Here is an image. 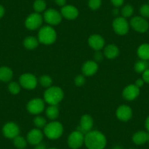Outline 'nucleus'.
I'll list each match as a JSON object with an SVG mask.
<instances>
[{"mask_svg": "<svg viewBox=\"0 0 149 149\" xmlns=\"http://www.w3.org/2000/svg\"><path fill=\"white\" fill-rule=\"evenodd\" d=\"M64 128L61 123L58 121H51L44 127V134L50 140L58 139L63 134Z\"/></svg>", "mask_w": 149, "mask_h": 149, "instance_id": "4", "label": "nucleus"}, {"mask_svg": "<svg viewBox=\"0 0 149 149\" xmlns=\"http://www.w3.org/2000/svg\"><path fill=\"white\" fill-rule=\"evenodd\" d=\"M43 21L42 15L38 13H34L29 15L25 21V26L28 29L36 30L41 26Z\"/></svg>", "mask_w": 149, "mask_h": 149, "instance_id": "7", "label": "nucleus"}, {"mask_svg": "<svg viewBox=\"0 0 149 149\" xmlns=\"http://www.w3.org/2000/svg\"><path fill=\"white\" fill-rule=\"evenodd\" d=\"M34 124L37 128H43L46 125V120L40 116H37L34 118Z\"/></svg>", "mask_w": 149, "mask_h": 149, "instance_id": "32", "label": "nucleus"}, {"mask_svg": "<svg viewBox=\"0 0 149 149\" xmlns=\"http://www.w3.org/2000/svg\"><path fill=\"white\" fill-rule=\"evenodd\" d=\"M8 90L13 94H18L21 91V85L16 82H11L8 85Z\"/></svg>", "mask_w": 149, "mask_h": 149, "instance_id": "30", "label": "nucleus"}, {"mask_svg": "<svg viewBox=\"0 0 149 149\" xmlns=\"http://www.w3.org/2000/svg\"><path fill=\"white\" fill-rule=\"evenodd\" d=\"M113 28L114 31L118 35H125L128 33L130 25L128 21L124 17H118L113 22Z\"/></svg>", "mask_w": 149, "mask_h": 149, "instance_id": "6", "label": "nucleus"}, {"mask_svg": "<svg viewBox=\"0 0 149 149\" xmlns=\"http://www.w3.org/2000/svg\"><path fill=\"white\" fill-rule=\"evenodd\" d=\"M43 19L50 25H58L61 23L62 15L55 9H48L44 13Z\"/></svg>", "mask_w": 149, "mask_h": 149, "instance_id": "10", "label": "nucleus"}, {"mask_svg": "<svg viewBox=\"0 0 149 149\" xmlns=\"http://www.w3.org/2000/svg\"><path fill=\"white\" fill-rule=\"evenodd\" d=\"M149 64L146 60H140L137 61L134 64V70L138 73H143L146 71L147 69H148Z\"/></svg>", "mask_w": 149, "mask_h": 149, "instance_id": "27", "label": "nucleus"}, {"mask_svg": "<svg viewBox=\"0 0 149 149\" xmlns=\"http://www.w3.org/2000/svg\"><path fill=\"white\" fill-rule=\"evenodd\" d=\"M94 58L97 61H100L102 59V54L100 52V51H97L95 53V55H94Z\"/></svg>", "mask_w": 149, "mask_h": 149, "instance_id": "38", "label": "nucleus"}, {"mask_svg": "<svg viewBox=\"0 0 149 149\" xmlns=\"http://www.w3.org/2000/svg\"><path fill=\"white\" fill-rule=\"evenodd\" d=\"M98 70V64L96 61H87L82 67L83 74L86 76H92Z\"/></svg>", "mask_w": 149, "mask_h": 149, "instance_id": "19", "label": "nucleus"}, {"mask_svg": "<svg viewBox=\"0 0 149 149\" xmlns=\"http://www.w3.org/2000/svg\"><path fill=\"white\" fill-rule=\"evenodd\" d=\"M140 13L143 18H149V4H146L140 7Z\"/></svg>", "mask_w": 149, "mask_h": 149, "instance_id": "34", "label": "nucleus"}, {"mask_svg": "<svg viewBox=\"0 0 149 149\" xmlns=\"http://www.w3.org/2000/svg\"><path fill=\"white\" fill-rule=\"evenodd\" d=\"M88 45L95 51H100L104 45V40L99 34H93L88 38Z\"/></svg>", "mask_w": 149, "mask_h": 149, "instance_id": "18", "label": "nucleus"}, {"mask_svg": "<svg viewBox=\"0 0 149 149\" xmlns=\"http://www.w3.org/2000/svg\"><path fill=\"white\" fill-rule=\"evenodd\" d=\"M142 78H143V80L144 81L145 83L149 84V68L147 69L145 72H143Z\"/></svg>", "mask_w": 149, "mask_h": 149, "instance_id": "36", "label": "nucleus"}, {"mask_svg": "<svg viewBox=\"0 0 149 149\" xmlns=\"http://www.w3.org/2000/svg\"><path fill=\"white\" fill-rule=\"evenodd\" d=\"M34 10L36 13H41L44 11L46 8V3L44 0H36L33 5Z\"/></svg>", "mask_w": 149, "mask_h": 149, "instance_id": "28", "label": "nucleus"}, {"mask_svg": "<svg viewBox=\"0 0 149 149\" xmlns=\"http://www.w3.org/2000/svg\"><path fill=\"white\" fill-rule=\"evenodd\" d=\"M56 3L58 5V6L64 7L65 6L66 2H67V0H55Z\"/></svg>", "mask_w": 149, "mask_h": 149, "instance_id": "40", "label": "nucleus"}, {"mask_svg": "<svg viewBox=\"0 0 149 149\" xmlns=\"http://www.w3.org/2000/svg\"><path fill=\"white\" fill-rule=\"evenodd\" d=\"M116 116L122 121H127L132 116V110L130 106L121 105L116 110Z\"/></svg>", "mask_w": 149, "mask_h": 149, "instance_id": "16", "label": "nucleus"}, {"mask_svg": "<svg viewBox=\"0 0 149 149\" xmlns=\"http://www.w3.org/2000/svg\"><path fill=\"white\" fill-rule=\"evenodd\" d=\"M59 111L56 105H50L46 109V116L49 119L54 120L58 118Z\"/></svg>", "mask_w": 149, "mask_h": 149, "instance_id": "25", "label": "nucleus"}, {"mask_svg": "<svg viewBox=\"0 0 149 149\" xmlns=\"http://www.w3.org/2000/svg\"><path fill=\"white\" fill-rule=\"evenodd\" d=\"M85 78H84V75H81V74H79V75H78L76 78H74V84L78 86H82L85 84Z\"/></svg>", "mask_w": 149, "mask_h": 149, "instance_id": "35", "label": "nucleus"}, {"mask_svg": "<svg viewBox=\"0 0 149 149\" xmlns=\"http://www.w3.org/2000/svg\"><path fill=\"white\" fill-rule=\"evenodd\" d=\"M5 13V10L2 5H0V18H2Z\"/></svg>", "mask_w": 149, "mask_h": 149, "instance_id": "42", "label": "nucleus"}, {"mask_svg": "<svg viewBox=\"0 0 149 149\" xmlns=\"http://www.w3.org/2000/svg\"><path fill=\"white\" fill-rule=\"evenodd\" d=\"M27 140L21 136H17L13 139V145L16 148L24 149L27 146Z\"/></svg>", "mask_w": 149, "mask_h": 149, "instance_id": "26", "label": "nucleus"}, {"mask_svg": "<svg viewBox=\"0 0 149 149\" xmlns=\"http://www.w3.org/2000/svg\"><path fill=\"white\" fill-rule=\"evenodd\" d=\"M40 83L45 88H49L52 85L53 81L51 77L44 74V75L41 76L40 78Z\"/></svg>", "mask_w": 149, "mask_h": 149, "instance_id": "29", "label": "nucleus"}, {"mask_svg": "<svg viewBox=\"0 0 149 149\" xmlns=\"http://www.w3.org/2000/svg\"><path fill=\"white\" fill-rule=\"evenodd\" d=\"M133 13H134V9H133V7L130 5H125L121 10V14L123 17L125 18L132 16Z\"/></svg>", "mask_w": 149, "mask_h": 149, "instance_id": "31", "label": "nucleus"}, {"mask_svg": "<svg viewBox=\"0 0 149 149\" xmlns=\"http://www.w3.org/2000/svg\"><path fill=\"white\" fill-rule=\"evenodd\" d=\"M39 45V40L36 37L29 36L26 37L24 41V45L26 48L29 50H32L37 48Z\"/></svg>", "mask_w": 149, "mask_h": 149, "instance_id": "24", "label": "nucleus"}, {"mask_svg": "<svg viewBox=\"0 0 149 149\" xmlns=\"http://www.w3.org/2000/svg\"><path fill=\"white\" fill-rule=\"evenodd\" d=\"M93 125H94V121H93L92 117L88 114H85L81 117V124L77 130L82 132L83 134H86L87 132L91 131Z\"/></svg>", "mask_w": 149, "mask_h": 149, "instance_id": "13", "label": "nucleus"}, {"mask_svg": "<svg viewBox=\"0 0 149 149\" xmlns=\"http://www.w3.org/2000/svg\"><path fill=\"white\" fill-rule=\"evenodd\" d=\"M102 5L101 0H88V6L93 10L99 9Z\"/></svg>", "mask_w": 149, "mask_h": 149, "instance_id": "33", "label": "nucleus"}, {"mask_svg": "<svg viewBox=\"0 0 149 149\" xmlns=\"http://www.w3.org/2000/svg\"><path fill=\"white\" fill-rule=\"evenodd\" d=\"M43 139V133L40 130V129H33L29 132L26 136V140L29 144L36 146L42 143Z\"/></svg>", "mask_w": 149, "mask_h": 149, "instance_id": "14", "label": "nucleus"}, {"mask_svg": "<svg viewBox=\"0 0 149 149\" xmlns=\"http://www.w3.org/2000/svg\"><path fill=\"white\" fill-rule=\"evenodd\" d=\"M146 128L149 132V116L146 120Z\"/></svg>", "mask_w": 149, "mask_h": 149, "instance_id": "43", "label": "nucleus"}, {"mask_svg": "<svg viewBox=\"0 0 149 149\" xmlns=\"http://www.w3.org/2000/svg\"><path fill=\"white\" fill-rule=\"evenodd\" d=\"M64 98L62 89L57 86H51L44 93V100L50 105H56Z\"/></svg>", "mask_w": 149, "mask_h": 149, "instance_id": "2", "label": "nucleus"}, {"mask_svg": "<svg viewBox=\"0 0 149 149\" xmlns=\"http://www.w3.org/2000/svg\"><path fill=\"white\" fill-rule=\"evenodd\" d=\"M148 142L149 143V134H148Z\"/></svg>", "mask_w": 149, "mask_h": 149, "instance_id": "46", "label": "nucleus"}, {"mask_svg": "<svg viewBox=\"0 0 149 149\" xmlns=\"http://www.w3.org/2000/svg\"><path fill=\"white\" fill-rule=\"evenodd\" d=\"M137 56L142 60H149V44L143 43L139 46L137 51Z\"/></svg>", "mask_w": 149, "mask_h": 149, "instance_id": "23", "label": "nucleus"}, {"mask_svg": "<svg viewBox=\"0 0 149 149\" xmlns=\"http://www.w3.org/2000/svg\"><path fill=\"white\" fill-rule=\"evenodd\" d=\"M2 133L7 138L14 139L19 135L20 128L15 123L8 122L2 127Z\"/></svg>", "mask_w": 149, "mask_h": 149, "instance_id": "12", "label": "nucleus"}, {"mask_svg": "<svg viewBox=\"0 0 149 149\" xmlns=\"http://www.w3.org/2000/svg\"><path fill=\"white\" fill-rule=\"evenodd\" d=\"M13 76L12 70L8 67H0V81L2 82H9Z\"/></svg>", "mask_w": 149, "mask_h": 149, "instance_id": "22", "label": "nucleus"}, {"mask_svg": "<svg viewBox=\"0 0 149 149\" xmlns=\"http://www.w3.org/2000/svg\"><path fill=\"white\" fill-rule=\"evenodd\" d=\"M104 54L106 58L113 59L116 58L119 54V49L114 44H110L107 45L104 50Z\"/></svg>", "mask_w": 149, "mask_h": 149, "instance_id": "20", "label": "nucleus"}, {"mask_svg": "<svg viewBox=\"0 0 149 149\" xmlns=\"http://www.w3.org/2000/svg\"><path fill=\"white\" fill-rule=\"evenodd\" d=\"M130 149H134V148H130Z\"/></svg>", "mask_w": 149, "mask_h": 149, "instance_id": "48", "label": "nucleus"}, {"mask_svg": "<svg viewBox=\"0 0 149 149\" xmlns=\"http://www.w3.org/2000/svg\"><path fill=\"white\" fill-rule=\"evenodd\" d=\"M144 83L145 82L143 80V78H139V79H137V81H136L134 85H135L136 86L138 87V88H141V87L144 85Z\"/></svg>", "mask_w": 149, "mask_h": 149, "instance_id": "39", "label": "nucleus"}, {"mask_svg": "<svg viewBox=\"0 0 149 149\" xmlns=\"http://www.w3.org/2000/svg\"><path fill=\"white\" fill-rule=\"evenodd\" d=\"M85 134L78 130L74 131L69 135L67 143L72 149H78L84 144Z\"/></svg>", "mask_w": 149, "mask_h": 149, "instance_id": "5", "label": "nucleus"}, {"mask_svg": "<svg viewBox=\"0 0 149 149\" xmlns=\"http://www.w3.org/2000/svg\"><path fill=\"white\" fill-rule=\"evenodd\" d=\"M26 108L30 113L34 114V115H38L45 110V102L42 99H33L29 102Z\"/></svg>", "mask_w": 149, "mask_h": 149, "instance_id": "9", "label": "nucleus"}, {"mask_svg": "<svg viewBox=\"0 0 149 149\" xmlns=\"http://www.w3.org/2000/svg\"><path fill=\"white\" fill-rule=\"evenodd\" d=\"M57 34L55 29L51 26H45L38 32V40L45 45L53 44L56 40Z\"/></svg>", "mask_w": 149, "mask_h": 149, "instance_id": "3", "label": "nucleus"}, {"mask_svg": "<svg viewBox=\"0 0 149 149\" xmlns=\"http://www.w3.org/2000/svg\"><path fill=\"white\" fill-rule=\"evenodd\" d=\"M49 149H57V148H49Z\"/></svg>", "mask_w": 149, "mask_h": 149, "instance_id": "47", "label": "nucleus"}, {"mask_svg": "<svg viewBox=\"0 0 149 149\" xmlns=\"http://www.w3.org/2000/svg\"><path fill=\"white\" fill-rule=\"evenodd\" d=\"M140 94V88L136 86L134 84L127 86L123 91V97L125 100L132 101L137 98Z\"/></svg>", "mask_w": 149, "mask_h": 149, "instance_id": "15", "label": "nucleus"}, {"mask_svg": "<svg viewBox=\"0 0 149 149\" xmlns=\"http://www.w3.org/2000/svg\"><path fill=\"white\" fill-rule=\"evenodd\" d=\"M34 149H47V147L46 146H45V144H44V143H39V144L36 145Z\"/></svg>", "mask_w": 149, "mask_h": 149, "instance_id": "41", "label": "nucleus"}, {"mask_svg": "<svg viewBox=\"0 0 149 149\" xmlns=\"http://www.w3.org/2000/svg\"><path fill=\"white\" fill-rule=\"evenodd\" d=\"M61 14L64 18L68 20L75 19L78 16V10L72 5H65L61 10Z\"/></svg>", "mask_w": 149, "mask_h": 149, "instance_id": "17", "label": "nucleus"}, {"mask_svg": "<svg viewBox=\"0 0 149 149\" xmlns=\"http://www.w3.org/2000/svg\"><path fill=\"white\" fill-rule=\"evenodd\" d=\"M148 134L145 131H138L132 136V141L136 145H143L148 142Z\"/></svg>", "mask_w": 149, "mask_h": 149, "instance_id": "21", "label": "nucleus"}, {"mask_svg": "<svg viewBox=\"0 0 149 149\" xmlns=\"http://www.w3.org/2000/svg\"><path fill=\"white\" fill-rule=\"evenodd\" d=\"M21 86L26 89H34L37 87V79L33 74L24 73L21 74L19 78Z\"/></svg>", "mask_w": 149, "mask_h": 149, "instance_id": "8", "label": "nucleus"}, {"mask_svg": "<svg viewBox=\"0 0 149 149\" xmlns=\"http://www.w3.org/2000/svg\"><path fill=\"white\" fill-rule=\"evenodd\" d=\"M112 149H123L121 147V146H114L113 148Z\"/></svg>", "mask_w": 149, "mask_h": 149, "instance_id": "44", "label": "nucleus"}, {"mask_svg": "<svg viewBox=\"0 0 149 149\" xmlns=\"http://www.w3.org/2000/svg\"><path fill=\"white\" fill-rule=\"evenodd\" d=\"M130 25L135 31L140 33L146 32L149 28L148 22L145 19V18L140 16H135L132 18Z\"/></svg>", "mask_w": 149, "mask_h": 149, "instance_id": "11", "label": "nucleus"}, {"mask_svg": "<svg viewBox=\"0 0 149 149\" xmlns=\"http://www.w3.org/2000/svg\"><path fill=\"white\" fill-rule=\"evenodd\" d=\"M118 9H116L114 10V14H118Z\"/></svg>", "mask_w": 149, "mask_h": 149, "instance_id": "45", "label": "nucleus"}, {"mask_svg": "<svg viewBox=\"0 0 149 149\" xmlns=\"http://www.w3.org/2000/svg\"><path fill=\"white\" fill-rule=\"evenodd\" d=\"M84 144L88 149H104L107 144V140L101 132L91 130L85 134Z\"/></svg>", "mask_w": 149, "mask_h": 149, "instance_id": "1", "label": "nucleus"}, {"mask_svg": "<svg viewBox=\"0 0 149 149\" xmlns=\"http://www.w3.org/2000/svg\"><path fill=\"white\" fill-rule=\"evenodd\" d=\"M124 0H111L112 4L116 7V8H118V7L121 6V5L124 4Z\"/></svg>", "mask_w": 149, "mask_h": 149, "instance_id": "37", "label": "nucleus"}]
</instances>
